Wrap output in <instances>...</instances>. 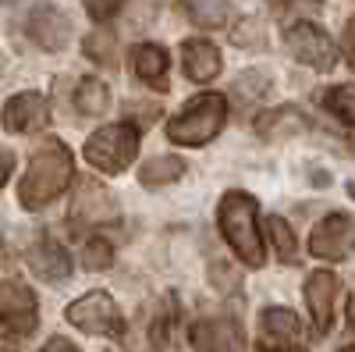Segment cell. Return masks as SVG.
Instances as JSON below:
<instances>
[{"mask_svg": "<svg viewBox=\"0 0 355 352\" xmlns=\"http://www.w3.org/2000/svg\"><path fill=\"white\" fill-rule=\"evenodd\" d=\"M75 174V160H71V150L57 139H43L36 146L33 160H28V171L21 178V189H18V199L25 210H43L50 203L61 196Z\"/></svg>", "mask_w": 355, "mask_h": 352, "instance_id": "6da1fadb", "label": "cell"}, {"mask_svg": "<svg viewBox=\"0 0 355 352\" xmlns=\"http://www.w3.org/2000/svg\"><path fill=\"white\" fill-rule=\"evenodd\" d=\"M217 221H220V235L227 239V246L234 249L245 267H263L266 260V246H263V231H259V207L249 192H227L220 199V210H217Z\"/></svg>", "mask_w": 355, "mask_h": 352, "instance_id": "7a4b0ae2", "label": "cell"}, {"mask_svg": "<svg viewBox=\"0 0 355 352\" xmlns=\"http://www.w3.org/2000/svg\"><path fill=\"white\" fill-rule=\"evenodd\" d=\"M227 121V100L220 93H202L167 125V139L178 146H206Z\"/></svg>", "mask_w": 355, "mask_h": 352, "instance_id": "3957f363", "label": "cell"}, {"mask_svg": "<svg viewBox=\"0 0 355 352\" xmlns=\"http://www.w3.org/2000/svg\"><path fill=\"white\" fill-rule=\"evenodd\" d=\"M139 153V128L121 121V125H103L85 139V160L103 174H121Z\"/></svg>", "mask_w": 355, "mask_h": 352, "instance_id": "277c9868", "label": "cell"}, {"mask_svg": "<svg viewBox=\"0 0 355 352\" xmlns=\"http://www.w3.org/2000/svg\"><path fill=\"white\" fill-rule=\"evenodd\" d=\"M68 324L85 331V335H100V338H110V335H121V313H117L114 299L107 292H85L82 299H75L68 306Z\"/></svg>", "mask_w": 355, "mask_h": 352, "instance_id": "5b68a950", "label": "cell"}, {"mask_svg": "<svg viewBox=\"0 0 355 352\" xmlns=\"http://www.w3.org/2000/svg\"><path fill=\"white\" fill-rule=\"evenodd\" d=\"M284 40H288V50H291L295 61H302L316 72H331L334 61H338V50H334L331 36L313 22H295Z\"/></svg>", "mask_w": 355, "mask_h": 352, "instance_id": "8992f818", "label": "cell"}, {"mask_svg": "<svg viewBox=\"0 0 355 352\" xmlns=\"http://www.w3.org/2000/svg\"><path fill=\"white\" fill-rule=\"evenodd\" d=\"M40 324V306L33 288L21 281H4L0 285V331L8 335H28Z\"/></svg>", "mask_w": 355, "mask_h": 352, "instance_id": "52a82bcc", "label": "cell"}, {"mask_svg": "<svg viewBox=\"0 0 355 352\" xmlns=\"http://www.w3.org/2000/svg\"><path fill=\"white\" fill-rule=\"evenodd\" d=\"M355 249V221L348 214H331V217H323L313 235H309V253L320 256V260H348Z\"/></svg>", "mask_w": 355, "mask_h": 352, "instance_id": "ba28073f", "label": "cell"}, {"mask_svg": "<svg viewBox=\"0 0 355 352\" xmlns=\"http://www.w3.org/2000/svg\"><path fill=\"white\" fill-rule=\"evenodd\" d=\"M71 217L82 224H107L117 217V199L103 182L82 178L75 185V196H71Z\"/></svg>", "mask_w": 355, "mask_h": 352, "instance_id": "9c48e42d", "label": "cell"}, {"mask_svg": "<svg viewBox=\"0 0 355 352\" xmlns=\"http://www.w3.org/2000/svg\"><path fill=\"white\" fill-rule=\"evenodd\" d=\"M25 33H28V40H33L36 47L53 53V50H61L68 43L71 18L57 4H36L33 11H28V18H25Z\"/></svg>", "mask_w": 355, "mask_h": 352, "instance_id": "30bf717a", "label": "cell"}, {"mask_svg": "<svg viewBox=\"0 0 355 352\" xmlns=\"http://www.w3.org/2000/svg\"><path fill=\"white\" fill-rule=\"evenodd\" d=\"M192 349L196 352H245V335L239 328V320L210 317L192 328Z\"/></svg>", "mask_w": 355, "mask_h": 352, "instance_id": "8fae6325", "label": "cell"}, {"mask_svg": "<svg viewBox=\"0 0 355 352\" xmlns=\"http://www.w3.org/2000/svg\"><path fill=\"white\" fill-rule=\"evenodd\" d=\"M334 296H338V274L313 271L306 281V306H309L316 335H327L334 324Z\"/></svg>", "mask_w": 355, "mask_h": 352, "instance_id": "7c38bea8", "label": "cell"}, {"mask_svg": "<svg viewBox=\"0 0 355 352\" xmlns=\"http://www.w3.org/2000/svg\"><path fill=\"white\" fill-rule=\"evenodd\" d=\"M46 121H50V110L40 93H15L4 107V128L15 135H33Z\"/></svg>", "mask_w": 355, "mask_h": 352, "instance_id": "4fadbf2b", "label": "cell"}, {"mask_svg": "<svg viewBox=\"0 0 355 352\" xmlns=\"http://www.w3.org/2000/svg\"><path fill=\"white\" fill-rule=\"evenodd\" d=\"M28 267L43 281H64L71 274V256L53 235H40L33 242V249H28Z\"/></svg>", "mask_w": 355, "mask_h": 352, "instance_id": "5bb4252c", "label": "cell"}, {"mask_svg": "<svg viewBox=\"0 0 355 352\" xmlns=\"http://www.w3.org/2000/svg\"><path fill=\"white\" fill-rule=\"evenodd\" d=\"M182 68L192 82H214L224 68L220 50L210 40H185L182 43Z\"/></svg>", "mask_w": 355, "mask_h": 352, "instance_id": "9a60e30c", "label": "cell"}, {"mask_svg": "<svg viewBox=\"0 0 355 352\" xmlns=\"http://www.w3.org/2000/svg\"><path fill=\"white\" fill-rule=\"evenodd\" d=\"M132 68L135 75L150 85V90L164 93L167 90V50L157 43H139L132 50Z\"/></svg>", "mask_w": 355, "mask_h": 352, "instance_id": "2e32d148", "label": "cell"}, {"mask_svg": "<svg viewBox=\"0 0 355 352\" xmlns=\"http://www.w3.org/2000/svg\"><path fill=\"white\" fill-rule=\"evenodd\" d=\"M306 128V114L295 110V107H274L256 117V132L263 139H284V135H295Z\"/></svg>", "mask_w": 355, "mask_h": 352, "instance_id": "e0dca14e", "label": "cell"}, {"mask_svg": "<svg viewBox=\"0 0 355 352\" xmlns=\"http://www.w3.org/2000/svg\"><path fill=\"white\" fill-rule=\"evenodd\" d=\"M259 328H263V335H266V338L277 342V345H291L295 338L302 335L299 317H295L291 310H284V306H270V310H263V313H259Z\"/></svg>", "mask_w": 355, "mask_h": 352, "instance_id": "ac0fdd59", "label": "cell"}, {"mask_svg": "<svg viewBox=\"0 0 355 352\" xmlns=\"http://www.w3.org/2000/svg\"><path fill=\"white\" fill-rule=\"evenodd\" d=\"M75 107H78V114H85V117L107 114V107H110L107 82H103V78H82L78 90H75Z\"/></svg>", "mask_w": 355, "mask_h": 352, "instance_id": "d6986e66", "label": "cell"}, {"mask_svg": "<svg viewBox=\"0 0 355 352\" xmlns=\"http://www.w3.org/2000/svg\"><path fill=\"white\" fill-rule=\"evenodd\" d=\"M185 174V164L178 157H153L139 167V182L150 185V189H160V185H171Z\"/></svg>", "mask_w": 355, "mask_h": 352, "instance_id": "ffe728a7", "label": "cell"}, {"mask_svg": "<svg viewBox=\"0 0 355 352\" xmlns=\"http://www.w3.org/2000/svg\"><path fill=\"white\" fill-rule=\"evenodd\" d=\"M182 4H185L189 18L202 28H220V25H227V15H231L227 0H182Z\"/></svg>", "mask_w": 355, "mask_h": 352, "instance_id": "44dd1931", "label": "cell"}, {"mask_svg": "<svg viewBox=\"0 0 355 352\" xmlns=\"http://www.w3.org/2000/svg\"><path fill=\"white\" fill-rule=\"evenodd\" d=\"M174 328H178V306H174V296H164V303H160L157 313H153V324H150L153 345H157V349H167Z\"/></svg>", "mask_w": 355, "mask_h": 352, "instance_id": "7402d4cb", "label": "cell"}, {"mask_svg": "<svg viewBox=\"0 0 355 352\" xmlns=\"http://www.w3.org/2000/svg\"><path fill=\"white\" fill-rule=\"evenodd\" d=\"M323 107H327L338 121L355 128V85H334L323 93Z\"/></svg>", "mask_w": 355, "mask_h": 352, "instance_id": "603a6c76", "label": "cell"}, {"mask_svg": "<svg viewBox=\"0 0 355 352\" xmlns=\"http://www.w3.org/2000/svg\"><path fill=\"white\" fill-rule=\"evenodd\" d=\"M82 50H85V57H93L96 65H114L117 40H114V33H107V28H96V33H89L82 40Z\"/></svg>", "mask_w": 355, "mask_h": 352, "instance_id": "cb8c5ba5", "label": "cell"}, {"mask_svg": "<svg viewBox=\"0 0 355 352\" xmlns=\"http://www.w3.org/2000/svg\"><path fill=\"white\" fill-rule=\"evenodd\" d=\"M266 228H270V239H274L277 260H284V263H295V260H299V246H295V235H291V228H288L284 217H270V221H266Z\"/></svg>", "mask_w": 355, "mask_h": 352, "instance_id": "d4e9b609", "label": "cell"}, {"mask_svg": "<svg viewBox=\"0 0 355 352\" xmlns=\"http://www.w3.org/2000/svg\"><path fill=\"white\" fill-rule=\"evenodd\" d=\"M82 263L89 271H107L114 263V246L107 239H89L85 249H82Z\"/></svg>", "mask_w": 355, "mask_h": 352, "instance_id": "484cf974", "label": "cell"}, {"mask_svg": "<svg viewBox=\"0 0 355 352\" xmlns=\"http://www.w3.org/2000/svg\"><path fill=\"white\" fill-rule=\"evenodd\" d=\"M266 75H259V72H245L239 82H234V100H242V103H252V100H259L263 93H266Z\"/></svg>", "mask_w": 355, "mask_h": 352, "instance_id": "4316f807", "label": "cell"}, {"mask_svg": "<svg viewBox=\"0 0 355 352\" xmlns=\"http://www.w3.org/2000/svg\"><path fill=\"white\" fill-rule=\"evenodd\" d=\"M121 8H125V0H85V11L93 15V22H110Z\"/></svg>", "mask_w": 355, "mask_h": 352, "instance_id": "83f0119b", "label": "cell"}, {"mask_svg": "<svg viewBox=\"0 0 355 352\" xmlns=\"http://www.w3.org/2000/svg\"><path fill=\"white\" fill-rule=\"evenodd\" d=\"M234 43H242V47H259L263 43V25L259 22H242L239 28H234Z\"/></svg>", "mask_w": 355, "mask_h": 352, "instance_id": "f1b7e54d", "label": "cell"}, {"mask_svg": "<svg viewBox=\"0 0 355 352\" xmlns=\"http://www.w3.org/2000/svg\"><path fill=\"white\" fill-rule=\"evenodd\" d=\"M341 50H345V57L355 65V15L348 18V25H345V36H341Z\"/></svg>", "mask_w": 355, "mask_h": 352, "instance_id": "f546056e", "label": "cell"}, {"mask_svg": "<svg viewBox=\"0 0 355 352\" xmlns=\"http://www.w3.org/2000/svg\"><path fill=\"white\" fill-rule=\"evenodd\" d=\"M227 274H231V271L224 267V263H214V285H220V288H227V292H231V288L239 285V281H231Z\"/></svg>", "mask_w": 355, "mask_h": 352, "instance_id": "4dcf8cb0", "label": "cell"}, {"mask_svg": "<svg viewBox=\"0 0 355 352\" xmlns=\"http://www.w3.org/2000/svg\"><path fill=\"white\" fill-rule=\"evenodd\" d=\"M43 352H78L68 338H61V335H57V338H50L46 345H43Z\"/></svg>", "mask_w": 355, "mask_h": 352, "instance_id": "1f68e13d", "label": "cell"}, {"mask_svg": "<svg viewBox=\"0 0 355 352\" xmlns=\"http://www.w3.org/2000/svg\"><path fill=\"white\" fill-rule=\"evenodd\" d=\"M11 167H15V153H11V150H4V153H0V185L8 182V174H11Z\"/></svg>", "mask_w": 355, "mask_h": 352, "instance_id": "d6a6232c", "label": "cell"}, {"mask_svg": "<svg viewBox=\"0 0 355 352\" xmlns=\"http://www.w3.org/2000/svg\"><path fill=\"white\" fill-rule=\"evenodd\" d=\"M259 352H306V349H291V345H266V349H259Z\"/></svg>", "mask_w": 355, "mask_h": 352, "instance_id": "836d02e7", "label": "cell"}, {"mask_svg": "<svg viewBox=\"0 0 355 352\" xmlns=\"http://www.w3.org/2000/svg\"><path fill=\"white\" fill-rule=\"evenodd\" d=\"M348 320H352V328H355V296L348 299Z\"/></svg>", "mask_w": 355, "mask_h": 352, "instance_id": "e575fe53", "label": "cell"}, {"mask_svg": "<svg viewBox=\"0 0 355 352\" xmlns=\"http://www.w3.org/2000/svg\"><path fill=\"white\" fill-rule=\"evenodd\" d=\"M341 352H355V345H345V349H341Z\"/></svg>", "mask_w": 355, "mask_h": 352, "instance_id": "d590c367", "label": "cell"}]
</instances>
